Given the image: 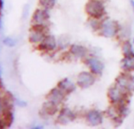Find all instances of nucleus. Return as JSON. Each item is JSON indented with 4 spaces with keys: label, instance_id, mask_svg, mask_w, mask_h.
I'll return each mask as SVG.
<instances>
[{
    "label": "nucleus",
    "instance_id": "1a4fd4ad",
    "mask_svg": "<svg viewBox=\"0 0 134 129\" xmlns=\"http://www.w3.org/2000/svg\"><path fill=\"white\" fill-rule=\"evenodd\" d=\"M65 96V94L57 87L50 91L49 95H47V98L49 101H51L58 105V104H60L64 100Z\"/></svg>",
    "mask_w": 134,
    "mask_h": 129
},
{
    "label": "nucleus",
    "instance_id": "f3484780",
    "mask_svg": "<svg viewBox=\"0 0 134 129\" xmlns=\"http://www.w3.org/2000/svg\"><path fill=\"white\" fill-rule=\"evenodd\" d=\"M56 0H40V5L44 9H51L54 7Z\"/></svg>",
    "mask_w": 134,
    "mask_h": 129
},
{
    "label": "nucleus",
    "instance_id": "f8f14e48",
    "mask_svg": "<svg viewBox=\"0 0 134 129\" xmlns=\"http://www.w3.org/2000/svg\"><path fill=\"white\" fill-rule=\"evenodd\" d=\"M70 51L73 55H74L75 57H79V58L85 57L88 53V50L85 46H81V45H78V44L72 45L70 46Z\"/></svg>",
    "mask_w": 134,
    "mask_h": 129
},
{
    "label": "nucleus",
    "instance_id": "0eeeda50",
    "mask_svg": "<svg viewBox=\"0 0 134 129\" xmlns=\"http://www.w3.org/2000/svg\"><path fill=\"white\" fill-rule=\"evenodd\" d=\"M86 64L93 74L99 75L102 73L103 70V67H104L103 64L98 58H96V57L88 58L86 61Z\"/></svg>",
    "mask_w": 134,
    "mask_h": 129
},
{
    "label": "nucleus",
    "instance_id": "423d86ee",
    "mask_svg": "<svg viewBox=\"0 0 134 129\" xmlns=\"http://www.w3.org/2000/svg\"><path fill=\"white\" fill-rule=\"evenodd\" d=\"M75 118V114L69 108H63L58 116L57 121L61 124H66L71 121H74Z\"/></svg>",
    "mask_w": 134,
    "mask_h": 129
},
{
    "label": "nucleus",
    "instance_id": "4468645a",
    "mask_svg": "<svg viewBox=\"0 0 134 129\" xmlns=\"http://www.w3.org/2000/svg\"><path fill=\"white\" fill-rule=\"evenodd\" d=\"M43 109L44 113L48 116H53L58 112V105L56 103L51 101H48L47 102L43 104Z\"/></svg>",
    "mask_w": 134,
    "mask_h": 129
},
{
    "label": "nucleus",
    "instance_id": "6e6552de",
    "mask_svg": "<svg viewBox=\"0 0 134 129\" xmlns=\"http://www.w3.org/2000/svg\"><path fill=\"white\" fill-rule=\"evenodd\" d=\"M86 120L92 126H98L103 123V115L97 110H91L86 115Z\"/></svg>",
    "mask_w": 134,
    "mask_h": 129
},
{
    "label": "nucleus",
    "instance_id": "a211bd4d",
    "mask_svg": "<svg viewBox=\"0 0 134 129\" xmlns=\"http://www.w3.org/2000/svg\"><path fill=\"white\" fill-rule=\"evenodd\" d=\"M130 4H131L132 11H133V13H134V0H130Z\"/></svg>",
    "mask_w": 134,
    "mask_h": 129
},
{
    "label": "nucleus",
    "instance_id": "6ab92c4d",
    "mask_svg": "<svg viewBox=\"0 0 134 129\" xmlns=\"http://www.w3.org/2000/svg\"><path fill=\"white\" fill-rule=\"evenodd\" d=\"M133 43H134V38H133Z\"/></svg>",
    "mask_w": 134,
    "mask_h": 129
},
{
    "label": "nucleus",
    "instance_id": "2eb2a0df",
    "mask_svg": "<svg viewBox=\"0 0 134 129\" xmlns=\"http://www.w3.org/2000/svg\"><path fill=\"white\" fill-rule=\"evenodd\" d=\"M49 18V14L46 10H39L35 13L34 15V20L37 24H41L43 22H45Z\"/></svg>",
    "mask_w": 134,
    "mask_h": 129
},
{
    "label": "nucleus",
    "instance_id": "9d476101",
    "mask_svg": "<svg viewBox=\"0 0 134 129\" xmlns=\"http://www.w3.org/2000/svg\"><path fill=\"white\" fill-rule=\"evenodd\" d=\"M58 87L62 90L65 95H68L72 93L76 89V85L68 78H65L58 83Z\"/></svg>",
    "mask_w": 134,
    "mask_h": 129
},
{
    "label": "nucleus",
    "instance_id": "f03ea898",
    "mask_svg": "<svg viewBox=\"0 0 134 129\" xmlns=\"http://www.w3.org/2000/svg\"><path fill=\"white\" fill-rule=\"evenodd\" d=\"M116 85L123 91L131 94L134 91V77L128 73V72L121 73L116 80Z\"/></svg>",
    "mask_w": 134,
    "mask_h": 129
},
{
    "label": "nucleus",
    "instance_id": "20e7f679",
    "mask_svg": "<svg viewBox=\"0 0 134 129\" xmlns=\"http://www.w3.org/2000/svg\"><path fill=\"white\" fill-rule=\"evenodd\" d=\"M96 82V78L92 73L88 72H82L77 77V85L83 88L86 89L92 87Z\"/></svg>",
    "mask_w": 134,
    "mask_h": 129
},
{
    "label": "nucleus",
    "instance_id": "dca6fc26",
    "mask_svg": "<svg viewBox=\"0 0 134 129\" xmlns=\"http://www.w3.org/2000/svg\"><path fill=\"white\" fill-rule=\"evenodd\" d=\"M122 51H123L125 57L134 56V50L132 49V46L129 41H126L124 43L123 47H122Z\"/></svg>",
    "mask_w": 134,
    "mask_h": 129
},
{
    "label": "nucleus",
    "instance_id": "7ed1b4c3",
    "mask_svg": "<svg viewBox=\"0 0 134 129\" xmlns=\"http://www.w3.org/2000/svg\"><path fill=\"white\" fill-rule=\"evenodd\" d=\"M101 34L107 38L114 37L119 31L120 26L117 21H107L102 23L101 26Z\"/></svg>",
    "mask_w": 134,
    "mask_h": 129
},
{
    "label": "nucleus",
    "instance_id": "ddd939ff",
    "mask_svg": "<svg viewBox=\"0 0 134 129\" xmlns=\"http://www.w3.org/2000/svg\"><path fill=\"white\" fill-rule=\"evenodd\" d=\"M121 68L124 71L130 73L134 71V56L125 57L121 61Z\"/></svg>",
    "mask_w": 134,
    "mask_h": 129
},
{
    "label": "nucleus",
    "instance_id": "f257e3e1",
    "mask_svg": "<svg viewBox=\"0 0 134 129\" xmlns=\"http://www.w3.org/2000/svg\"><path fill=\"white\" fill-rule=\"evenodd\" d=\"M85 10L94 19L101 18L106 14L104 4L100 0H89L85 6Z\"/></svg>",
    "mask_w": 134,
    "mask_h": 129
},
{
    "label": "nucleus",
    "instance_id": "9b49d317",
    "mask_svg": "<svg viewBox=\"0 0 134 129\" xmlns=\"http://www.w3.org/2000/svg\"><path fill=\"white\" fill-rule=\"evenodd\" d=\"M40 47L46 50H52L56 47V40L54 36H46L41 42Z\"/></svg>",
    "mask_w": 134,
    "mask_h": 129
},
{
    "label": "nucleus",
    "instance_id": "39448f33",
    "mask_svg": "<svg viewBox=\"0 0 134 129\" xmlns=\"http://www.w3.org/2000/svg\"><path fill=\"white\" fill-rule=\"evenodd\" d=\"M126 94H130V93L125 92L119 87H118L117 85H114L109 88L108 92H107V96L109 98L110 102L112 104H115L118 102L123 98V96Z\"/></svg>",
    "mask_w": 134,
    "mask_h": 129
}]
</instances>
